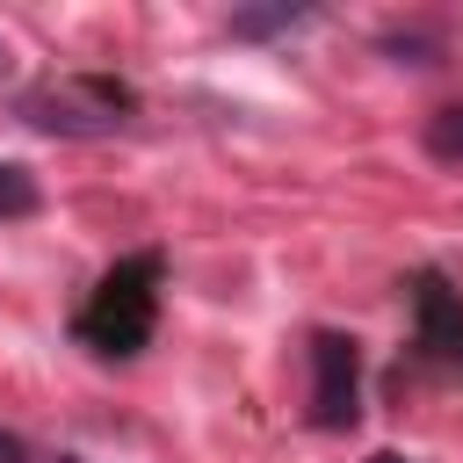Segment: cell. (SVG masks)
<instances>
[{"mask_svg":"<svg viewBox=\"0 0 463 463\" xmlns=\"http://www.w3.org/2000/svg\"><path fill=\"white\" fill-rule=\"evenodd\" d=\"M159 275H166V260L159 253H123L101 282H94V297L80 304V318H72V333L94 347V354H137L145 340H152V326H159Z\"/></svg>","mask_w":463,"mask_h":463,"instance_id":"1","label":"cell"},{"mask_svg":"<svg viewBox=\"0 0 463 463\" xmlns=\"http://www.w3.org/2000/svg\"><path fill=\"white\" fill-rule=\"evenodd\" d=\"M14 116L43 137H116L137 116V87L116 72H65L14 94Z\"/></svg>","mask_w":463,"mask_h":463,"instance_id":"2","label":"cell"},{"mask_svg":"<svg viewBox=\"0 0 463 463\" xmlns=\"http://www.w3.org/2000/svg\"><path fill=\"white\" fill-rule=\"evenodd\" d=\"M354 420H362V347L354 333L318 326L311 333V427L347 434Z\"/></svg>","mask_w":463,"mask_h":463,"instance_id":"3","label":"cell"},{"mask_svg":"<svg viewBox=\"0 0 463 463\" xmlns=\"http://www.w3.org/2000/svg\"><path fill=\"white\" fill-rule=\"evenodd\" d=\"M412 347L434 369L463 376V289H449L441 268H420L412 275Z\"/></svg>","mask_w":463,"mask_h":463,"instance_id":"4","label":"cell"},{"mask_svg":"<svg viewBox=\"0 0 463 463\" xmlns=\"http://www.w3.org/2000/svg\"><path fill=\"white\" fill-rule=\"evenodd\" d=\"M304 22H311V7H297V0H275V7H232V36H239V43L289 36V29H304Z\"/></svg>","mask_w":463,"mask_h":463,"instance_id":"5","label":"cell"},{"mask_svg":"<svg viewBox=\"0 0 463 463\" xmlns=\"http://www.w3.org/2000/svg\"><path fill=\"white\" fill-rule=\"evenodd\" d=\"M420 145H427V159H441V166H463V101L434 109V116H427V130H420Z\"/></svg>","mask_w":463,"mask_h":463,"instance_id":"6","label":"cell"},{"mask_svg":"<svg viewBox=\"0 0 463 463\" xmlns=\"http://www.w3.org/2000/svg\"><path fill=\"white\" fill-rule=\"evenodd\" d=\"M36 203H43L36 174L14 166V159H0V217H36Z\"/></svg>","mask_w":463,"mask_h":463,"instance_id":"7","label":"cell"},{"mask_svg":"<svg viewBox=\"0 0 463 463\" xmlns=\"http://www.w3.org/2000/svg\"><path fill=\"white\" fill-rule=\"evenodd\" d=\"M383 51H391L398 65H441V36H434V29H391Z\"/></svg>","mask_w":463,"mask_h":463,"instance_id":"8","label":"cell"},{"mask_svg":"<svg viewBox=\"0 0 463 463\" xmlns=\"http://www.w3.org/2000/svg\"><path fill=\"white\" fill-rule=\"evenodd\" d=\"M0 463H80V456H43V449H29L22 434H0Z\"/></svg>","mask_w":463,"mask_h":463,"instance_id":"9","label":"cell"},{"mask_svg":"<svg viewBox=\"0 0 463 463\" xmlns=\"http://www.w3.org/2000/svg\"><path fill=\"white\" fill-rule=\"evenodd\" d=\"M369 463H405V456H369Z\"/></svg>","mask_w":463,"mask_h":463,"instance_id":"10","label":"cell"},{"mask_svg":"<svg viewBox=\"0 0 463 463\" xmlns=\"http://www.w3.org/2000/svg\"><path fill=\"white\" fill-rule=\"evenodd\" d=\"M0 72H7V36H0Z\"/></svg>","mask_w":463,"mask_h":463,"instance_id":"11","label":"cell"}]
</instances>
